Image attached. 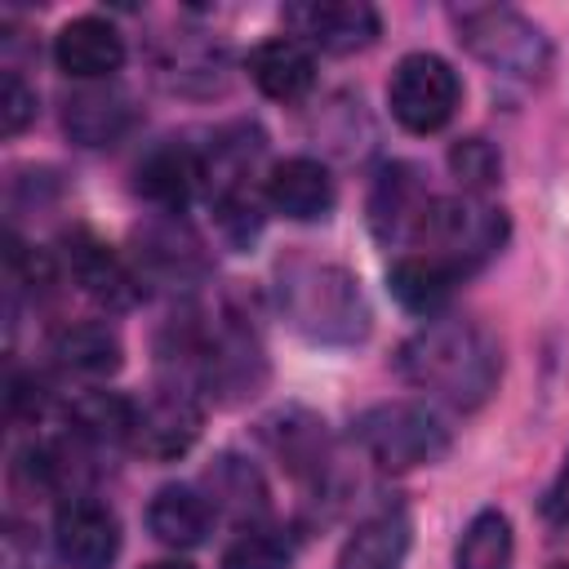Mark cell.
<instances>
[{"label": "cell", "instance_id": "1", "mask_svg": "<svg viewBox=\"0 0 569 569\" xmlns=\"http://www.w3.org/2000/svg\"><path fill=\"white\" fill-rule=\"evenodd\" d=\"M396 365L409 387L453 409H480L498 387L502 347L485 325L467 316H436L400 347Z\"/></svg>", "mask_w": 569, "mask_h": 569}, {"label": "cell", "instance_id": "2", "mask_svg": "<svg viewBox=\"0 0 569 569\" xmlns=\"http://www.w3.org/2000/svg\"><path fill=\"white\" fill-rule=\"evenodd\" d=\"M280 311L284 320L311 338V342H360L369 333V307L356 284V276L338 262H316V258H293L276 276Z\"/></svg>", "mask_w": 569, "mask_h": 569}, {"label": "cell", "instance_id": "3", "mask_svg": "<svg viewBox=\"0 0 569 569\" xmlns=\"http://www.w3.org/2000/svg\"><path fill=\"white\" fill-rule=\"evenodd\" d=\"M351 436L382 471H409L422 462H436L449 453V427L431 405L418 400H382L369 405Z\"/></svg>", "mask_w": 569, "mask_h": 569}, {"label": "cell", "instance_id": "4", "mask_svg": "<svg viewBox=\"0 0 569 569\" xmlns=\"http://www.w3.org/2000/svg\"><path fill=\"white\" fill-rule=\"evenodd\" d=\"M507 240V213L493 209L489 200L462 191V196H436L427 209V222L418 231V249L449 262L458 276L476 271L489 262Z\"/></svg>", "mask_w": 569, "mask_h": 569}, {"label": "cell", "instance_id": "5", "mask_svg": "<svg viewBox=\"0 0 569 569\" xmlns=\"http://www.w3.org/2000/svg\"><path fill=\"white\" fill-rule=\"evenodd\" d=\"M458 22V40L493 71L502 76H542L547 62H551V44L547 36L516 9L507 4H467L453 13Z\"/></svg>", "mask_w": 569, "mask_h": 569}, {"label": "cell", "instance_id": "6", "mask_svg": "<svg viewBox=\"0 0 569 569\" xmlns=\"http://www.w3.org/2000/svg\"><path fill=\"white\" fill-rule=\"evenodd\" d=\"M458 71L436 53H405L387 80V107L409 133H436L458 111Z\"/></svg>", "mask_w": 569, "mask_h": 569}, {"label": "cell", "instance_id": "7", "mask_svg": "<svg viewBox=\"0 0 569 569\" xmlns=\"http://www.w3.org/2000/svg\"><path fill=\"white\" fill-rule=\"evenodd\" d=\"M200 422H204L200 396L191 387L164 378L151 396L133 400L129 449H138L142 458H156V462H173V458H182L196 445Z\"/></svg>", "mask_w": 569, "mask_h": 569}, {"label": "cell", "instance_id": "8", "mask_svg": "<svg viewBox=\"0 0 569 569\" xmlns=\"http://www.w3.org/2000/svg\"><path fill=\"white\" fill-rule=\"evenodd\" d=\"M284 27L320 53H356L369 49L382 31L373 4L365 0H302V4H284Z\"/></svg>", "mask_w": 569, "mask_h": 569}, {"label": "cell", "instance_id": "9", "mask_svg": "<svg viewBox=\"0 0 569 569\" xmlns=\"http://www.w3.org/2000/svg\"><path fill=\"white\" fill-rule=\"evenodd\" d=\"M53 547L58 560L71 569H111L120 556V520L111 507L93 498H67L53 516Z\"/></svg>", "mask_w": 569, "mask_h": 569}, {"label": "cell", "instance_id": "10", "mask_svg": "<svg viewBox=\"0 0 569 569\" xmlns=\"http://www.w3.org/2000/svg\"><path fill=\"white\" fill-rule=\"evenodd\" d=\"M62 244H67V249H62L67 276H71L93 302H102V307H111V311H124V307L138 302V289H142L138 271H129L102 240H93L89 231H71Z\"/></svg>", "mask_w": 569, "mask_h": 569}, {"label": "cell", "instance_id": "11", "mask_svg": "<svg viewBox=\"0 0 569 569\" xmlns=\"http://www.w3.org/2000/svg\"><path fill=\"white\" fill-rule=\"evenodd\" d=\"M431 200L436 196L422 187L413 164H387L373 182V196H369V222L382 240H409L413 244L422 222H427Z\"/></svg>", "mask_w": 569, "mask_h": 569}, {"label": "cell", "instance_id": "12", "mask_svg": "<svg viewBox=\"0 0 569 569\" xmlns=\"http://www.w3.org/2000/svg\"><path fill=\"white\" fill-rule=\"evenodd\" d=\"M53 62L76 80H107L124 62V36L107 18H71L53 36Z\"/></svg>", "mask_w": 569, "mask_h": 569}, {"label": "cell", "instance_id": "13", "mask_svg": "<svg viewBox=\"0 0 569 569\" xmlns=\"http://www.w3.org/2000/svg\"><path fill=\"white\" fill-rule=\"evenodd\" d=\"M164 280V284H187L204 276V253L200 240L187 222H178V213L156 218L138 231V280Z\"/></svg>", "mask_w": 569, "mask_h": 569}, {"label": "cell", "instance_id": "14", "mask_svg": "<svg viewBox=\"0 0 569 569\" xmlns=\"http://www.w3.org/2000/svg\"><path fill=\"white\" fill-rule=\"evenodd\" d=\"M267 200L276 213L293 218V222H320L329 218L338 191H333V178L320 160L311 156H289L280 164H271L267 173Z\"/></svg>", "mask_w": 569, "mask_h": 569}, {"label": "cell", "instance_id": "15", "mask_svg": "<svg viewBox=\"0 0 569 569\" xmlns=\"http://www.w3.org/2000/svg\"><path fill=\"white\" fill-rule=\"evenodd\" d=\"M244 71L276 102H298L316 84V58L298 36H271L253 44L244 58Z\"/></svg>", "mask_w": 569, "mask_h": 569}, {"label": "cell", "instance_id": "16", "mask_svg": "<svg viewBox=\"0 0 569 569\" xmlns=\"http://www.w3.org/2000/svg\"><path fill=\"white\" fill-rule=\"evenodd\" d=\"M133 178L142 200H151L160 213H178L191 200V191L204 182V160L182 142H164L138 164Z\"/></svg>", "mask_w": 569, "mask_h": 569}, {"label": "cell", "instance_id": "17", "mask_svg": "<svg viewBox=\"0 0 569 569\" xmlns=\"http://www.w3.org/2000/svg\"><path fill=\"white\" fill-rule=\"evenodd\" d=\"M262 440L271 445V453L302 480H325L329 471V440H325V422L307 409H280L262 422Z\"/></svg>", "mask_w": 569, "mask_h": 569}, {"label": "cell", "instance_id": "18", "mask_svg": "<svg viewBox=\"0 0 569 569\" xmlns=\"http://www.w3.org/2000/svg\"><path fill=\"white\" fill-rule=\"evenodd\" d=\"M213 516H218V511H213L209 493H200V489H191V485H164V489H156V498H151V507H147V529H151L164 547L187 551V547H200V542L209 538Z\"/></svg>", "mask_w": 569, "mask_h": 569}, {"label": "cell", "instance_id": "19", "mask_svg": "<svg viewBox=\"0 0 569 569\" xmlns=\"http://www.w3.org/2000/svg\"><path fill=\"white\" fill-rule=\"evenodd\" d=\"M49 356H53L67 373L107 378V373L120 369L124 347H120V333H116L107 320H71V325H62V329L49 338Z\"/></svg>", "mask_w": 569, "mask_h": 569}, {"label": "cell", "instance_id": "20", "mask_svg": "<svg viewBox=\"0 0 569 569\" xmlns=\"http://www.w3.org/2000/svg\"><path fill=\"white\" fill-rule=\"evenodd\" d=\"M129 124H133V107L120 89H80L62 107V129L80 147H107L124 138Z\"/></svg>", "mask_w": 569, "mask_h": 569}, {"label": "cell", "instance_id": "21", "mask_svg": "<svg viewBox=\"0 0 569 569\" xmlns=\"http://www.w3.org/2000/svg\"><path fill=\"white\" fill-rule=\"evenodd\" d=\"M204 493H209L213 511H227L240 525H262L267 520V485H262L258 467L236 458V453L213 458V467L204 471Z\"/></svg>", "mask_w": 569, "mask_h": 569}, {"label": "cell", "instance_id": "22", "mask_svg": "<svg viewBox=\"0 0 569 569\" xmlns=\"http://www.w3.org/2000/svg\"><path fill=\"white\" fill-rule=\"evenodd\" d=\"M387 284H391V293H396V302H400L405 311H413V316H436V311L449 302L453 284H458V271H453L449 262L431 258V253H409V258H396V262H391Z\"/></svg>", "mask_w": 569, "mask_h": 569}, {"label": "cell", "instance_id": "23", "mask_svg": "<svg viewBox=\"0 0 569 569\" xmlns=\"http://www.w3.org/2000/svg\"><path fill=\"white\" fill-rule=\"evenodd\" d=\"M409 551V516L405 511H378L369 516L338 556V569H400Z\"/></svg>", "mask_w": 569, "mask_h": 569}, {"label": "cell", "instance_id": "24", "mask_svg": "<svg viewBox=\"0 0 569 569\" xmlns=\"http://www.w3.org/2000/svg\"><path fill=\"white\" fill-rule=\"evenodd\" d=\"M67 427L84 445H129L133 431V400L116 391H80L67 400Z\"/></svg>", "mask_w": 569, "mask_h": 569}, {"label": "cell", "instance_id": "25", "mask_svg": "<svg viewBox=\"0 0 569 569\" xmlns=\"http://www.w3.org/2000/svg\"><path fill=\"white\" fill-rule=\"evenodd\" d=\"M511 520L498 507H485L467 520L453 551V569H511Z\"/></svg>", "mask_w": 569, "mask_h": 569}, {"label": "cell", "instance_id": "26", "mask_svg": "<svg viewBox=\"0 0 569 569\" xmlns=\"http://www.w3.org/2000/svg\"><path fill=\"white\" fill-rule=\"evenodd\" d=\"M293 565V538L276 525H240V533L222 551V569H289Z\"/></svg>", "mask_w": 569, "mask_h": 569}, {"label": "cell", "instance_id": "27", "mask_svg": "<svg viewBox=\"0 0 569 569\" xmlns=\"http://www.w3.org/2000/svg\"><path fill=\"white\" fill-rule=\"evenodd\" d=\"M449 169H453V178L462 182V191H471V196H480L485 187H493L498 182V151L485 142V138H462L453 151H449Z\"/></svg>", "mask_w": 569, "mask_h": 569}, {"label": "cell", "instance_id": "28", "mask_svg": "<svg viewBox=\"0 0 569 569\" xmlns=\"http://www.w3.org/2000/svg\"><path fill=\"white\" fill-rule=\"evenodd\" d=\"M31 120H36V89H31L18 71H4V76H0V129L13 138V133H22Z\"/></svg>", "mask_w": 569, "mask_h": 569}, {"label": "cell", "instance_id": "29", "mask_svg": "<svg viewBox=\"0 0 569 569\" xmlns=\"http://www.w3.org/2000/svg\"><path fill=\"white\" fill-rule=\"evenodd\" d=\"M9 418L13 422H36L40 418V409H44V387L36 382V378H22V373H13L9 378Z\"/></svg>", "mask_w": 569, "mask_h": 569}, {"label": "cell", "instance_id": "30", "mask_svg": "<svg viewBox=\"0 0 569 569\" xmlns=\"http://www.w3.org/2000/svg\"><path fill=\"white\" fill-rule=\"evenodd\" d=\"M542 511H547V520H556V525H569V458H565V467H560L556 485L547 489V498H542Z\"/></svg>", "mask_w": 569, "mask_h": 569}, {"label": "cell", "instance_id": "31", "mask_svg": "<svg viewBox=\"0 0 569 569\" xmlns=\"http://www.w3.org/2000/svg\"><path fill=\"white\" fill-rule=\"evenodd\" d=\"M147 569H191V565H182V560H160V565H147Z\"/></svg>", "mask_w": 569, "mask_h": 569}, {"label": "cell", "instance_id": "32", "mask_svg": "<svg viewBox=\"0 0 569 569\" xmlns=\"http://www.w3.org/2000/svg\"><path fill=\"white\" fill-rule=\"evenodd\" d=\"M556 569H569V560H565V565H556Z\"/></svg>", "mask_w": 569, "mask_h": 569}]
</instances>
